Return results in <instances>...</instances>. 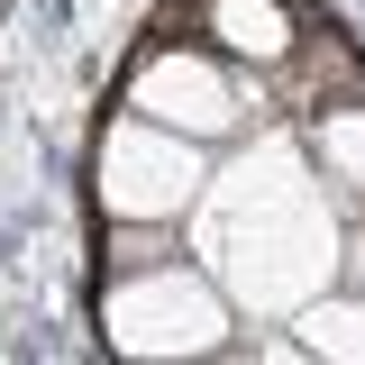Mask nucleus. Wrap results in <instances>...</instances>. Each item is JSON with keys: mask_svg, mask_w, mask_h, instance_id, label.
<instances>
[{"mask_svg": "<svg viewBox=\"0 0 365 365\" xmlns=\"http://www.w3.org/2000/svg\"><path fill=\"white\" fill-rule=\"evenodd\" d=\"M182 228L210 283L237 302V319H292L311 292L338 283V210H329V182L302 128L265 119L228 146V165L210 155V182Z\"/></svg>", "mask_w": 365, "mask_h": 365, "instance_id": "1", "label": "nucleus"}, {"mask_svg": "<svg viewBox=\"0 0 365 365\" xmlns=\"http://www.w3.org/2000/svg\"><path fill=\"white\" fill-rule=\"evenodd\" d=\"M101 338H110V356H137V365H201L237 338V302L182 247L165 265L101 274Z\"/></svg>", "mask_w": 365, "mask_h": 365, "instance_id": "2", "label": "nucleus"}, {"mask_svg": "<svg viewBox=\"0 0 365 365\" xmlns=\"http://www.w3.org/2000/svg\"><path fill=\"white\" fill-rule=\"evenodd\" d=\"M128 110L192 146H237L247 128H265V73L228 64L201 37H155L128 64Z\"/></svg>", "mask_w": 365, "mask_h": 365, "instance_id": "3", "label": "nucleus"}, {"mask_svg": "<svg viewBox=\"0 0 365 365\" xmlns=\"http://www.w3.org/2000/svg\"><path fill=\"white\" fill-rule=\"evenodd\" d=\"M210 155L220 146H192V137L119 110L91 146V201H101V220H174L182 228L201 182H210Z\"/></svg>", "mask_w": 365, "mask_h": 365, "instance_id": "4", "label": "nucleus"}, {"mask_svg": "<svg viewBox=\"0 0 365 365\" xmlns=\"http://www.w3.org/2000/svg\"><path fill=\"white\" fill-rule=\"evenodd\" d=\"M311 37V19L292 9V0H201V46H220L228 64H247V73H283L292 64V46Z\"/></svg>", "mask_w": 365, "mask_h": 365, "instance_id": "5", "label": "nucleus"}, {"mask_svg": "<svg viewBox=\"0 0 365 365\" xmlns=\"http://www.w3.org/2000/svg\"><path fill=\"white\" fill-rule=\"evenodd\" d=\"M302 146H311L329 201H356V210H365V101H329V110H311V119H302Z\"/></svg>", "mask_w": 365, "mask_h": 365, "instance_id": "6", "label": "nucleus"}, {"mask_svg": "<svg viewBox=\"0 0 365 365\" xmlns=\"http://www.w3.org/2000/svg\"><path fill=\"white\" fill-rule=\"evenodd\" d=\"M292 338H302V356H319V365H365V292H347V283L311 292V302L292 311Z\"/></svg>", "mask_w": 365, "mask_h": 365, "instance_id": "7", "label": "nucleus"}, {"mask_svg": "<svg viewBox=\"0 0 365 365\" xmlns=\"http://www.w3.org/2000/svg\"><path fill=\"white\" fill-rule=\"evenodd\" d=\"M165 256H182V228L174 220H101V274L165 265Z\"/></svg>", "mask_w": 365, "mask_h": 365, "instance_id": "8", "label": "nucleus"}, {"mask_svg": "<svg viewBox=\"0 0 365 365\" xmlns=\"http://www.w3.org/2000/svg\"><path fill=\"white\" fill-rule=\"evenodd\" d=\"M338 283L365 292V228H338Z\"/></svg>", "mask_w": 365, "mask_h": 365, "instance_id": "9", "label": "nucleus"}]
</instances>
